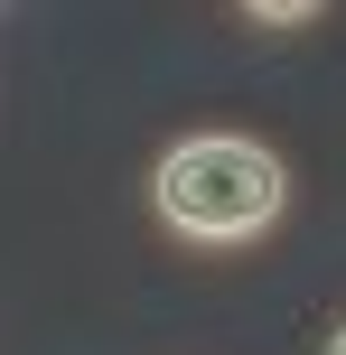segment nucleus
<instances>
[{"label":"nucleus","instance_id":"obj_3","mask_svg":"<svg viewBox=\"0 0 346 355\" xmlns=\"http://www.w3.org/2000/svg\"><path fill=\"white\" fill-rule=\"evenodd\" d=\"M328 355H346V327H337V337H328Z\"/></svg>","mask_w":346,"mask_h":355},{"label":"nucleus","instance_id":"obj_1","mask_svg":"<svg viewBox=\"0 0 346 355\" xmlns=\"http://www.w3.org/2000/svg\"><path fill=\"white\" fill-rule=\"evenodd\" d=\"M150 215H159L178 243H262V234L291 215V168L272 159V141L253 131H187L159 150L150 168Z\"/></svg>","mask_w":346,"mask_h":355},{"label":"nucleus","instance_id":"obj_2","mask_svg":"<svg viewBox=\"0 0 346 355\" xmlns=\"http://www.w3.org/2000/svg\"><path fill=\"white\" fill-rule=\"evenodd\" d=\"M262 28H300V19H318V0H253Z\"/></svg>","mask_w":346,"mask_h":355}]
</instances>
